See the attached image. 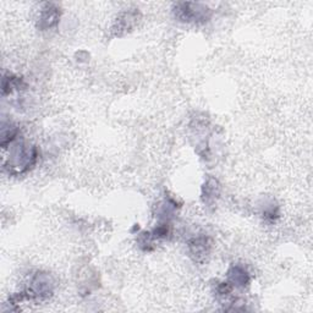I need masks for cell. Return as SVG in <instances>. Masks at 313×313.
<instances>
[{
  "mask_svg": "<svg viewBox=\"0 0 313 313\" xmlns=\"http://www.w3.org/2000/svg\"><path fill=\"white\" fill-rule=\"evenodd\" d=\"M205 10L207 9L198 4H181V8L179 9V18L185 21H197L204 20Z\"/></svg>",
  "mask_w": 313,
  "mask_h": 313,
  "instance_id": "1",
  "label": "cell"
},
{
  "mask_svg": "<svg viewBox=\"0 0 313 313\" xmlns=\"http://www.w3.org/2000/svg\"><path fill=\"white\" fill-rule=\"evenodd\" d=\"M229 276H230L231 281L234 283V285L236 286H245L248 284V274L245 269L240 268V267H235V268L231 269V272L229 273Z\"/></svg>",
  "mask_w": 313,
  "mask_h": 313,
  "instance_id": "2",
  "label": "cell"
},
{
  "mask_svg": "<svg viewBox=\"0 0 313 313\" xmlns=\"http://www.w3.org/2000/svg\"><path fill=\"white\" fill-rule=\"evenodd\" d=\"M56 20H58V11L56 9H50L49 6V9H45V11H43L42 18H40V23H42L40 26L43 28L52 27L56 22Z\"/></svg>",
  "mask_w": 313,
  "mask_h": 313,
  "instance_id": "3",
  "label": "cell"
}]
</instances>
